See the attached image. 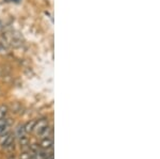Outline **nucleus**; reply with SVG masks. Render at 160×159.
<instances>
[{"instance_id": "nucleus-1", "label": "nucleus", "mask_w": 160, "mask_h": 159, "mask_svg": "<svg viewBox=\"0 0 160 159\" xmlns=\"http://www.w3.org/2000/svg\"><path fill=\"white\" fill-rule=\"evenodd\" d=\"M47 126H48V120L47 119L38 120V121H37V123H35L33 130H34V132H37V135H38L44 129V128L47 127Z\"/></svg>"}, {"instance_id": "nucleus-2", "label": "nucleus", "mask_w": 160, "mask_h": 159, "mask_svg": "<svg viewBox=\"0 0 160 159\" xmlns=\"http://www.w3.org/2000/svg\"><path fill=\"white\" fill-rule=\"evenodd\" d=\"M52 145H53V141H52V139H50V138H44L43 141L41 142V147L45 151L51 148Z\"/></svg>"}, {"instance_id": "nucleus-3", "label": "nucleus", "mask_w": 160, "mask_h": 159, "mask_svg": "<svg viewBox=\"0 0 160 159\" xmlns=\"http://www.w3.org/2000/svg\"><path fill=\"white\" fill-rule=\"evenodd\" d=\"M51 132H52V130H51V127L47 126V127L44 128V129L38 136H40L41 138H49L50 135H51Z\"/></svg>"}, {"instance_id": "nucleus-4", "label": "nucleus", "mask_w": 160, "mask_h": 159, "mask_svg": "<svg viewBox=\"0 0 160 159\" xmlns=\"http://www.w3.org/2000/svg\"><path fill=\"white\" fill-rule=\"evenodd\" d=\"M35 123H37V121H30V122H28L27 124L25 125L24 128H25V132H33V128H34V125H35Z\"/></svg>"}, {"instance_id": "nucleus-5", "label": "nucleus", "mask_w": 160, "mask_h": 159, "mask_svg": "<svg viewBox=\"0 0 160 159\" xmlns=\"http://www.w3.org/2000/svg\"><path fill=\"white\" fill-rule=\"evenodd\" d=\"M8 111H9V109H8L7 106H0V119H3V117H7L8 114Z\"/></svg>"}, {"instance_id": "nucleus-6", "label": "nucleus", "mask_w": 160, "mask_h": 159, "mask_svg": "<svg viewBox=\"0 0 160 159\" xmlns=\"http://www.w3.org/2000/svg\"><path fill=\"white\" fill-rule=\"evenodd\" d=\"M26 134H27V132H25V128H24V126H19V127L16 129V136H17V137H18V138L25 137Z\"/></svg>"}, {"instance_id": "nucleus-7", "label": "nucleus", "mask_w": 160, "mask_h": 159, "mask_svg": "<svg viewBox=\"0 0 160 159\" xmlns=\"http://www.w3.org/2000/svg\"><path fill=\"white\" fill-rule=\"evenodd\" d=\"M19 139V143L22 145V147H25V145H28V143H29V140H28V138L26 137H22V138H18Z\"/></svg>"}, {"instance_id": "nucleus-8", "label": "nucleus", "mask_w": 160, "mask_h": 159, "mask_svg": "<svg viewBox=\"0 0 160 159\" xmlns=\"http://www.w3.org/2000/svg\"><path fill=\"white\" fill-rule=\"evenodd\" d=\"M30 158H31V153L25 152L20 155V159H30Z\"/></svg>"}, {"instance_id": "nucleus-9", "label": "nucleus", "mask_w": 160, "mask_h": 159, "mask_svg": "<svg viewBox=\"0 0 160 159\" xmlns=\"http://www.w3.org/2000/svg\"><path fill=\"white\" fill-rule=\"evenodd\" d=\"M7 52H8V48L0 43V53H7Z\"/></svg>"}, {"instance_id": "nucleus-10", "label": "nucleus", "mask_w": 160, "mask_h": 159, "mask_svg": "<svg viewBox=\"0 0 160 159\" xmlns=\"http://www.w3.org/2000/svg\"><path fill=\"white\" fill-rule=\"evenodd\" d=\"M7 1H14V2H19L20 0H7Z\"/></svg>"}]
</instances>
